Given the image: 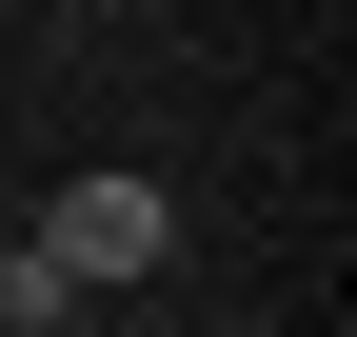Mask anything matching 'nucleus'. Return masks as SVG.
<instances>
[{
    "mask_svg": "<svg viewBox=\"0 0 357 337\" xmlns=\"http://www.w3.org/2000/svg\"><path fill=\"white\" fill-rule=\"evenodd\" d=\"M40 258H60L79 298H139V278L178 258V198L159 179H60V198H40Z\"/></svg>",
    "mask_w": 357,
    "mask_h": 337,
    "instance_id": "1",
    "label": "nucleus"
},
{
    "mask_svg": "<svg viewBox=\"0 0 357 337\" xmlns=\"http://www.w3.org/2000/svg\"><path fill=\"white\" fill-rule=\"evenodd\" d=\"M79 318H100V298H79L40 238H0V337H79Z\"/></svg>",
    "mask_w": 357,
    "mask_h": 337,
    "instance_id": "2",
    "label": "nucleus"
}]
</instances>
